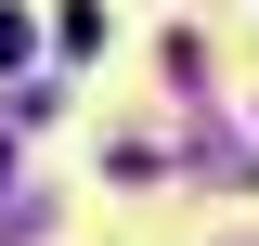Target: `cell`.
Wrapping results in <instances>:
<instances>
[{"mask_svg": "<svg viewBox=\"0 0 259 246\" xmlns=\"http://www.w3.org/2000/svg\"><path fill=\"white\" fill-rule=\"evenodd\" d=\"M0 169H13V143H0Z\"/></svg>", "mask_w": 259, "mask_h": 246, "instance_id": "cell-1", "label": "cell"}]
</instances>
